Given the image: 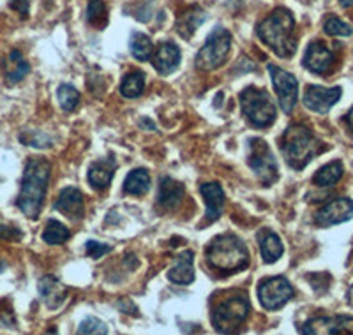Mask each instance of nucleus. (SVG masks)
I'll list each match as a JSON object with an SVG mask.
<instances>
[{"label": "nucleus", "instance_id": "obj_17", "mask_svg": "<svg viewBox=\"0 0 353 335\" xmlns=\"http://www.w3.org/2000/svg\"><path fill=\"white\" fill-rule=\"evenodd\" d=\"M181 48L172 41H166V43H161L152 53V65L159 74H172L181 65Z\"/></svg>", "mask_w": 353, "mask_h": 335}, {"label": "nucleus", "instance_id": "obj_9", "mask_svg": "<svg viewBox=\"0 0 353 335\" xmlns=\"http://www.w3.org/2000/svg\"><path fill=\"white\" fill-rule=\"evenodd\" d=\"M293 293L295 292H293L292 284L283 276L267 277L258 286V298L267 311H277V309L285 307L293 298Z\"/></svg>", "mask_w": 353, "mask_h": 335}, {"label": "nucleus", "instance_id": "obj_11", "mask_svg": "<svg viewBox=\"0 0 353 335\" xmlns=\"http://www.w3.org/2000/svg\"><path fill=\"white\" fill-rule=\"evenodd\" d=\"M337 55L332 48H329L325 43L321 41H313L309 44L307 50L302 59V65L313 74H330L332 69L336 68Z\"/></svg>", "mask_w": 353, "mask_h": 335}, {"label": "nucleus", "instance_id": "obj_7", "mask_svg": "<svg viewBox=\"0 0 353 335\" xmlns=\"http://www.w3.org/2000/svg\"><path fill=\"white\" fill-rule=\"evenodd\" d=\"M230 48H232V34L223 27H216L212 32L207 36L203 46L198 52L194 65L198 71L210 72L226 62Z\"/></svg>", "mask_w": 353, "mask_h": 335}, {"label": "nucleus", "instance_id": "obj_24", "mask_svg": "<svg viewBox=\"0 0 353 335\" xmlns=\"http://www.w3.org/2000/svg\"><path fill=\"white\" fill-rule=\"evenodd\" d=\"M30 72V65H28L27 60L23 59L21 52L18 50H12L9 53L8 60H6V80L9 83H20L23 78H27V74Z\"/></svg>", "mask_w": 353, "mask_h": 335}, {"label": "nucleus", "instance_id": "obj_40", "mask_svg": "<svg viewBox=\"0 0 353 335\" xmlns=\"http://www.w3.org/2000/svg\"><path fill=\"white\" fill-rule=\"evenodd\" d=\"M346 298H348V303H350V305H352V307H353V286L350 287L348 293H346Z\"/></svg>", "mask_w": 353, "mask_h": 335}, {"label": "nucleus", "instance_id": "obj_33", "mask_svg": "<svg viewBox=\"0 0 353 335\" xmlns=\"http://www.w3.org/2000/svg\"><path fill=\"white\" fill-rule=\"evenodd\" d=\"M20 141L23 145H28V147L34 148H50L53 145L50 136H46L41 131H36V129H28V131L21 132Z\"/></svg>", "mask_w": 353, "mask_h": 335}, {"label": "nucleus", "instance_id": "obj_13", "mask_svg": "<svg viewBox=\"0 0 353 335\" xmlns=\"http://www.w3.org/2000/svg\"><path fill=\"white\" fill-rule=\"evenodd\" d=\"M341 87H320V85H309L304 94V106L309 112L318 113V115H327L330 110L341 99Z\"/></svg>", "mask_w": 353, "mask_h": 335}, {"label": "nucleus", "instance_id": "obj_15", "mask_svg": "<svg viewBox=\"0 0 353 335\" xmlns=\"http://www.w3.org/2000/svg\"><path fill=\"white\" fill-rule=\"evenodd\" d=\"M53 208L59 210L62 216H65L71 221L83 219L85 203H83V192L78 187H65L62 189L59 198L53 203Z\"/></svg>", "mask_w": 353, "mask_h": 335}, {"label": "nucleus", "instance_id": "obj_20", "mask_svg": "<svg viewBox=\"0 0 353 335\" xmlns=\"http://www.w3.org/2000/svg\"><path fill=\"white\" fill-rule=\"evenodd\" d=\"M37 292H39L41 300L46 303L48 309H59L68 296V287L55 276L41 277L39 283H37Z\"/></svg>", "mask_w": 353, "mask_h": 335}, {"label": "nucleus", "instance_id": "obj_10", "mask_svg": "<svg viewBox=\"0 0 353 335\" xmlns=\"http://www.w3.org/2000/svg\"><path fill=\"white\" fill-rule=\"evenodd\" d=\"M270 72V78H272L274 90L277 94V101H279V106H281L283 113L290 115L297 104L299 97V81L297 78L292 74V72L285 71V69L277 68L276 64L267 65Z\"/></svg>", "mask_w": 353, "mask_h": 335}, {"label": "nucleus", "instance_id": "obj_29", "mask_svg": "<svg viewBox=\"0 0 353 335\" xmlns=\"http://www.w3.org/2000/svg\"><path fill=\"white\" fill-rule=\"evenodd\" d=\"M71 236V232L61 223V221H48L43 232V240L50 245H62Z\"/></svg>", "mask_w": 353, "mask_h": 335}, {"label": "nucleus", "instance_id": "obj_2", "mask_svg": "<svg viewBox=\"0 0 353 335\" xmlns=\"http://www.w3.org/2000/svg\"><path fill=\"white\" fill-rule=\"evenodd\" d=\"M52 164L46 159H28L21 176L20 194L17 198V207L28 219H37L43 208L46 191H48Z\"/></svg>", "mask_w": 353, "mask_h": 335}, {"label": "nucleus", "instance_id": "obj_8", "mask_svg": "<svg viewBox=\"0 0 353 335\" xmlns=\"http://www.w3.org/2000/svg\"><path fill=\"white\" fill-rule=\"evenodd\" d=\"M249 168L253 170L254 176L260 180V184L265 187H270L279 179V168L277 161L270 150L269 143L263 138H251L249 140Z\"/></svg>", "mask_w": 353, "mask_h": 335}, {"label": "nucleus", "instance_id": "obj_23", "mask_svg": "<svg viewBox=\"0 0 353 335\" xmlns=\"http://www.w3.org/2000/svg\"><path fill=\"white\" fill-rule=\"evenodd\" d=\"M258 245H260L261 260L267 265L276 263L283 256V252H285V245H283L279 235L270 232V230H261L258 233Z\"/></svg>", "mask_w": 353, "mask_h": 335}, {"label": "nucleus", "instance_id": "obj_19", "mask_svg": "<svg viewBox=\"0 0 353 335\" xmlns=\"http://www.w3.org/2000/svg\"><path fill=\"white\" fill-rule=\"evenodd\" d=\"M200 192L205 200V223L212 224L221 217V212L225 207V191L217 182H209V184H201Z\"/></svg>", "mask_w": 353, "mask_h": 335}, {"label": "nucleus", "instance_id": "obj_36", "mask_svg": "<svg viewBox=\"0 0 353 335\" xmlns=\"http://www.w3.org/2000/svg\"><path fill=\"white\" fill-rule=\"evenodd\" d=\"M8 4L12 11H17L23 18L28 17V11H30V2L28 0H8Z\"/></svg>", "mask_w": 353, "mask_h": 335}, {"label": "nucleus", "instance_id": "obj_18", "mask_svg": "<svg viewBox=\"0 0 353 335\" xmlns=\"http://www.w3.org/2000/svg\"><path fill=\"white\" fill-rule=\"evenodd\" d=\"M209 14L200 6H189L176 14V32L184 39H191L196 34L198 28L207 21Z\"/></svg>", "mask_w": 353, "mask_h": 335}, {"label": "nucleus", "instance_id": "obj_31", "mask_svg": "<svg viewBox=\"0 0 353 335\" xmlns=\"http://www.w3.org/2000/svg\"><path fill=\"white\" fill-rule=\"evenodd\" d=\"M87 21L97 28H103L108 23V8L101 0H88Z\"/></svg>", "mask_w": 353, "mask_h": 335}, {"label": "nucleus", "instance_id": "obj_38", "mask_svg": "<svg viewBox=\"0 0 353 335\" xmlns=\"http://www.w3.org/2000/svg\"><path fill=\"white\" fill-rule=\"evenodd\" d=\"M345 122H346V125H348V129L352 131V134H353V108L350 110L348 115L345 116Z\"/></svg>", "mask_w": 353, "mask_h": 335}, {"label": "nucleus", "instance_id": "obj_30", "mask_svg": "<svg viewBox=\"0 0 353 335\" xmlns=\"http://www.w3.org/2000/svg\"><path fill=\"white\" fill-rule=\"evenodd\" d=\"M57 99H59V104H61V108L64 112L71 113L78 108V104H80V92H78L77 88L72 87V85L64 83L59 87L57 90Z\"/></svg>", "mask_w": 353, "mask_h": 335}, {"label": "nucleus", "instance_id": "obj_21", "mask_svg": "<svg viewBox=\"0 0 353 335\" xmlns=\"http://www.w3.org/2000/svg\"><path fill=\"white\" fill-rule=\"evenodd\" d=\"M115 172L117 163L113 157H105V159L96 161V163H92L90 168H88V184H90L92 189H97V191H105L112 184Z\"/></svg>", "mask_w": 353, "mask_h": 335}, {"label": "nucleus", "instance_id": "obj_6", "mask_svg": "<svg viewBox=\"0 0 353 335\" xmlns=\"http://www.w3.org/2000/svg\"><path fill=\"white\" fill-rule=\"evenodd\" d=\"M242 115L253 128L265 129L276 122L277 108L270 94L265 88L248 87L239 96Z\"/></svg>", "mask_w": 353, "mask_h": 335}, {"label": "nucleus", "instance_id": "obj_35", "mask_svg": "<svg viewBox=\"0 0 353 335\" xmlns=\"http://www.w3.org/2000/svg\"><path fill=\"white\" fill-rule=\"evenodd\" d=\"M110 251H112V245L97 242V240H88V242L85 243V252H87V256H90L92 260H99V258H103L105 254H108Z\"/></svg>", "mask_w": 353, "mask_h": 335}, {"label": "nucleus", "instance_id": "obj_14", "mask_svg": "<svg viewBox=\"0 0 353 335\" xmlns=\"http://www.w3.org/2000/svg\"><path fill=\"white\" fill-rule=\"evenodd\" d=\"M350 219H353V200L350 198H336L314 214V224L320 227L336 226Z\"/></svg>", "mask_w": 353, "mask_h": 335}, {"label": "nucleus", "instance_id": "obj_25", "mask_svg": "<svg viewBox=\"0 0 353 335\" xmlns=\"http://www.w3.org/2000/svg\"><path fill=\"white\" fill-rule=\"evenodd\" d=\"M150 191V175L147 170L138 168L129 172L124 180V192L129 196H143Z\"/></svg>", "mask_w": 353, "mask_h": 335}, {"label": "nucleus", "instance_id": "obj_3", "mask_svg": "<svg viewBox=\"0 0 353 335\" xmlns=\"http://www.w3.org/2000/svg\"><path fill=\"white\" fill-rule=\"evenodd\" d=\"M205 261L221 276H232L249 267L251 254L244 240L233 233H225L210 240L205 247Z\"/></svg>", "mask_w": 353, "mask_h": 335}, {"label": "nucleus", "instance_id": "obj_34", "mask_svg": "<svg viewBox=\"0 0 353 335\" xmlns=\"http://www.w3.org/2000/svg\"><path fill=\"white\" fill-rule=\"evenodd\" d=\"M108 332H110L108 325H106L105 321H101L99 318H94V316L85 318L80 323V327H78V334L81 335H92V334L106 335Z\"/></svg>", "mask_w": 353, "mask_h": 335}, {"label": "nucleus", "instance_id": "obj_41", "mask_svg": "<svg viewBox=\"0 0 353 335\" xmlns=\"http://www.w3.org/2000/svg\"><path fill=\"white\" fill-rule=\"evenodd\" d=\"M343 8H353V0H339Z\"/></svg>", "mask_w": 353, "mask_h": 335}, {"label": "nucleus", "instance_id": "obj_32", "mask_svg": "<svg viewBox=\"0 0 353 335\" xmlns=\"http://www.w3.org/2000/svg\"><path fill=\"white\" fill-rule=\"evenodd\" d=\"M323 30H325L327 36L332 37H350L353 34V28L348 23H345L343 20H339L334 14H329L323 21Z\"/></svg>", "mask_w": 353, "mask_h": 335}, {"label": "nucleus", "instance_id": "obj_39", "mask_svg": "<svg viewBox=\"0 0 353 335\" xmlns=\"http://www.w3.org/2000/svg\"><path fill=\"white\" fill-rule=\"evenodd\" d=\"M140 124L145 125V128H149L150 131H156V124H154V122H150L149 119H141Z\"/></svg>", "mask_w": 353, "mask_h": 335}, {"label": "nucleus", "instance_id": "obj_1", "mask_svg": "<svg viewBox=\"0 0 353 335\" xmlns=\"http://www.w3.org/2000/svg\"><path fill=\"white\" fill-rule=\"evenodd\" d=\"M256 36L277 57L290 59L297 52L295 17L286 8H277L256 25Z\"/></svg>", "mask_w": 353, "mask_h": 335}, {"label": "nucleus", "instance_id": "obj_28", "mask_svg": "<svg viewBox=\"0 0 353 335\" xmlns=\"http://www.w3.org/2000/svg\"><path fill=\"white\" fill-rule=\"evenodd\" d=\"M145 88V72L143 71H131L122 78L121 94L125 99H134L143 94Z\"/></svg>", "mask_w": 353, "mask_h": 335}, {"label": "nucleus", "instance_id": "obj_42", "mask_svg": "<svg viewBox=\"0 0 353 335\" xmlns=\"http://www.w3.org/2000/svg\"><path fill=\"white\" fill-rule=\"evenodd\" d=\"M2 268H4V263H2V261H0V270H2Z\"/></svg>", "mask_w": 353, "mask_h": 335}, {"label": "nucleus", "instance_id": "obj_27", "mask_svg": "<svg viewBox=\"0 0 353 335\" xmlns=\"http://www.w3.org/2000/svg\"><path fill=\"white\" fill-rule=\"evenodd\" d=\"M129 52L140 62H147V60L152 59L154 44L149 36H145L141 32H132L131 37H129Z\"/></svg>", "mask_w": 353, "mask_h": 335}, {"label": "nucleus", "instance_id": "obj_12", "mask_svg": "<svg viewBox=\"0 0 353 335\" xmlns=\"http://www.w3.org/2000/svg\"><path fill=\"white\" fill-rule=\"evenodd\" d=\"M301 332L309 335H352L353 316H320V318H313L305 321Z\"/></svg>", "mask_w": 353, "mask_h": 335}, {"label": "nucleus", "instance_id": "obj_5", "mask_svg": "<svg viewBox=\"0 0 353 335\" xmlns=\"http://www.w3.org/2000/svg\"><path fill=\"white\" fill-rule=\"evenodd\" d=\"M251 302L245 292H230L212 307V327L219 334H235L248 321Z\"/></svg>", "mask_w": 353, "mask_h": 335}, {"label": "nucleus", "instance_id": "obj_26", "mask_svg": "<svg viewBox=\"0 0 353 335\" xmlns=\"http://www.w3.org/2000/svg\"><path fill=\"white\" fill-rule=\"evenodd\" d=\"M343 173H345V166H343L341 161H332V163L321 166L314 173L313 184L318 187H332L343 179Z\"/></svg>", "mask_w": 353, "mask_h": 335}, {"label": "nucleus", "instance_id": "obj_16", "mask_svg": "<svg viewBox=\"0 0 353 335\" xmlns=\"http://www.w3.org/2000/svg\"><path fill=\"white\" fill-rule=\"evenodd\" d=\"M184 185L173 180L172 176H161L159 189H157V207L161 210H175L184 200Z\"/></svg>", "mask_w": 353, "mask_h": 335}, {"label": "nucleus", "instance_id": "obj_4", "mask_svg": "<svg viewBox=\"0 0 353 335\" xmlns=\"http://www.w3.org/2000/svg\"><path fill=\"white\" fill-rule=\"evenodd\" d=\"M279 148L285 163L295 172L304 170L314 157L327 150L323 141L318 140L314 132L304 124H290L281 134Z\"/></svg>", "mask_w": 353, "mask_h": 335}, {"label": "nucleus", "instance_id": "obj_37", "mask_svg": "<svg viewBox=\"0 0 353 335\" xmlns=\"http://www.w3.org/2000/svg\"><path fill=\"white\" fill-rule=\"evenodd\" d=\"M0 238L18 240V238H21V233H20V230H17V227L6 226V224L0 223Z\"/></svg>", "mask_w": 353, "mask_h": 335}, {"label": "nucleus", "instance_id": "obj_22", "mask_svg": "<svg viewBox=\"0 0 353 335\" xmlns=\"http://www.w3.org/2000/svg\"><path fill=\"white\" fill-rule=\"evenodd\" d=\"M168 279L181 286H188L194 281V252L184 251L175 258V263L168 270Z\"/></svg>", "mask_w": 353, "mask_h": 335}]
</instances>
